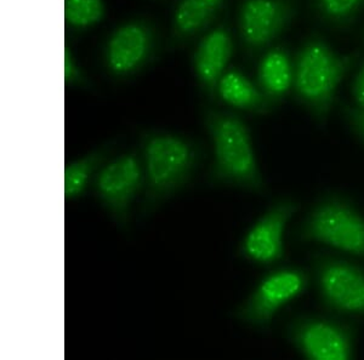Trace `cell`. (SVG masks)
Here are the masks:
<instances>
[{"instance_id": "obj_10", "label": "cell", "mask_w": 364, "mask_h": 360, "mask_svg": "<svg viewBox=\"0 0 364 360\" xmlns=\"http://www.w3.org/2000/svg\"><path fill=\"white\" fill-rule=\"evenodd\" d=\"M298 210L299 204L291 199H281L273 204L240 240V256L260 266L281 261L284 257L287 224Z\"/></svg>"}, {"instance_id": "obj_14", "label": "cell", "mask_w": 364, "mask_h": 360, "mask_svg": "<svg viewBox=\"0 0 364 360\" xmlns=\"http://www.w3.org/2000/svg\"><path fill=\"white\" fill-rule=\"evenodd\" d=\"M216 96L230 107L255 114H266L274 107L261 87L238 70H228L223 75Z\"/></svg>"}, {"instance_id": "obj_16", "label": "cell", "mask_w": 364, "mask_h": 360, "mask_svg": "<svg viewBox=\"0 0 364 360\" xmlns=\"http://www.w3.org/2000/svg\"><path fill=\"white\" fill-rule=\"evenodd\" d=\"M112 143L101 146L91 151L84 157L65 166V199L73 200L87 193V188L95 178L100 168L104 165L108 154L111 153Z\"/></svg>"}, {"instance_id": "obj_5", "label": "cell", "mask_w": 364, "mask_h": 360, "mask_svg": "<svg viewBox=\"0 0 364 360\" xmlns=\"http://www.w3.org/2000/svg\"><path fill=\"white\" fill-rule=\"evenodd\" d=\"M299 238L364 258V216L348 200L328 197L307 214Z\"/></svg>"}, {"instance_id": "obj_20", "label": "cell", "mask_w": 364, "mask_h": 360, "mask_svg": "<svg viewBox=\"0 0 364 360\" xmlns=\"http://www.w3.org/2000/svg\"><path fill=\"white\" fill-rule=\"evenodd\" d=\"M343 118L348 121L352 131L360 137V141L364 143V109L351 106H343Z\"/></svg>"}, {"instance_id": "obj_9", "label": "cell", "mask_w": 364, "mask_h": 360, "mask_svg": "<svg viewBox=\"0 0 364 360\" xmlns=\"http://www.w3.org/2000/svg\"><path fill=\"white\" fill-rule=\"evenodd\" d=\"M288 339L306 359L348 360L355 352L351 327L322 317L295 319L288 327Z\"/></svg>"}, {"instance_id": "obj_6", "label": "cell", "mask_w": 364, "mask_h": 360, "mask_svg": "<svg viewBox=\"0 0 364 360\" xmlns=\"http://www.w3.org/2000/svg\"><path fill=\"white\" fill-rule=\"evenodd\" d=\"M92 190L108 215L127 232L134 202L145 190L140 152H127L105 163L92 181Z\"/></svg>"}, {"instance_id": "obj_7", "label": "cell", "mask_w": 364, "mask_h": 360, "mask_svg": "<svg viewBox=\"0 0 364 360\" xmlns=\"http://www.w3.org/2000/svg\"><path fill=\"white\" fill-rule=\"evenodd\" d=\"M309 284L310 277L302 269L288 267L272 271L237 307L233 317L247 325L266 330L282 307L305 293Z\"/></svg>"}, {"instance_id": "obj_11", "label": "cell", "mask_w": 364, "mask_h": 360, "mask_svg": "<svg viewBox=\"0 0 364 360\" xmlns=\"http://www.w3.org/2000/svg\"><path fill=\"white\" fill-rule=\"evenodd\" d=\"M294 16L288 0H245L238 13V31L245 49L254 54L277 39Z\"/></svg>"}, {"instance_id": "obj_18", "label": "cell", "mask_w": 364, "mask_h": 360, "mask_svg": "<svg viewBox=\"0 0 364 360\" xmlns=\"http://www.w3.org/2000/svg\"><path fill=\"white\" fill-rule=\"evenodd\" d=\"M319 13L333 23L351 21L360 11L364 0H315Z\"/></svg>"}, {"instance_id": "obj_8", "label": "cell", "mask_w": 364, "mask_h": 360, "mask_svg": "<svg viewBox=\"0 0 364 360\" xmlns=\"http://www.w3.org/2000/svg\"><path fill=\"white\" fill-rule=\"evenodd\" d=\"M314 268L319 298L328 310L364 315L363 269L328 255L315 256Z\"/></svg>"}, {"instance_id": "obj_13", "label": "cell", "mask_w": 364, "mask_h": 360, "mask_svg": "<svg viewBox=\"0 0 364 360\" xmlns=\"http://www.w3.org/2000/svg\"><path fill=\"white\" fill-rule=\"evenodd\" d=\"M226 1L228 0H178L171 13L166 43L168 49H182L210 28L225 8Z\"/></svg>"}, {"instance_id": "obj_12", "label": "cell", "mask_w": 364, "mask_h": 360, "mask_svg": "<svg viewBox=\"0 0 364 360\" xmlns=\"http://www.w3.org/2000/svg\"><path fill=\"white\" fill-rule=\"evenodd\" d=\"M235 54V42L228 25L210 29L196 46L191 65L198 85L209 97H215L223 75Z\"/></svg>"}, {"instance_id": "obj_2", "label": "cell", "mask_w": 364, "mask_h": 360, "mask_svg": "<svg viewBox=\"0 0 364 360\" xmlns=\"http://www.w3.org/2000/svg\"><path fill=\"white\" fill-rule=\"evenodd\" d=\"M203 123L213 145L209 182L264 193L265 181L245 120L235 113L207 108Z\"/></svg>"}, {"instance_id": "obj_15", "label": "cell", "mask_w": 364, "mask_h": 360, "mask_svg": "<svg viewBox=\"0 0 364 360\" xmlns=\"http://www.w3.org/2000/svg\"><path fill=\"white\" fill-rule=\"evenodd\" d=\"M257 85L273 104L284 99L294 85V63L287 50L274 48L262 56L257 67Z\"/></svg>"}, {"instance_id": "obj_17", "label": "cell", "mask_w": 364, "mask_h": 360, "mask_svg": "<svg viewBox=\"0 0 364 360\" xmlns=\"http://www.w3.org/2000/svg\"><path fill=\"white\" fill-rule=\"evenodd\" d=\"M63 16L67 28L84 32L106 20L107 5L105 0H65Z\"/></svg>"}, {"instance_id": "obj_1", "label": "cell", "mask_w": 364, "mask_h": 360, "mask_svg": "<svg viewBox=\"0 0 364 360\" xmlns=\"http://www.w3.org/2000/svg\"><path fill=\"white\" fill-rule=\"evenodd\" d=\"M139 152L145 173L140 215L149 217L190 182L202 159V146L186 135L154 129L141 133Z\"/></svg>"}, {"instance_id": "obj_3", "label": "cell", "mask_w": 364, "mask_h": 360, "mask_svg": "<svg viewBox=\"0 0 364 360\" xmlns=\"http://www.w3.org/2000/svg\"><path fill=\"white\" fill-rule=\"evenodd\" d=\"M353 56L339 54L321 39L305 43L294 62L295 95L300 104L324 123L343 79L351 70Z\"/></svg>"}, {"instance_id": "obj_21", "label": "cell", "mask_w": 364, "mask_h": 360, "mask_svg": "<svg viewBox=\"0 0 364 360\" xmlns=\"http://www.w3.org/2000/svg\"><path fill=\"white\" fill-rule=\"evenodd\" d=\"M352 95L356 101L357 107L364 109V62L352 82Z\"/></svg>"}, {"instance_id": "obj_19", "label": "cell", "mask_w": 364, "mask_h": 360, "mask_svg": "<svg viewBox=\"0 0 364 360\" xmlns=\"http://www.w3.org/2000/svg\"><path fill=\"white\" fill-rule=\"evenodd\" d=\"M65 85L83 90H91L94 87L87 72L84 71L73 50L67 43L65 44Z\"/></svg>"}, {"instance_id": "obj_4", "label": "cell", "mask_w": 364, "mask_h": 360, "mask_svg": "<svg viewBox=\"0 0 364 360\" xmlns=\"http://www.w3.org/2000/svg\"><path fill=\"white\" fill-rule=\"evenodd\" d=\"M161 46L157 22L145 15L129 17L114 26L105 38L101 63L109 78L128 82L156 62Z\"/></svg>"}]
</instances>
